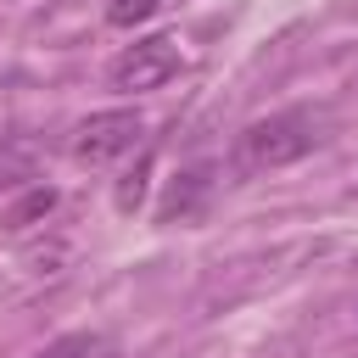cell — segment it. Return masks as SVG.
Instances as JSON below:
<instances>
[{
  "instance_id": "obj_1",
  "label": "cell",
  "mask_w": 358,
  "mask_h": 358,
  "mask_svg": "<svg viewBox=\"0 0 358 358\" xmlns=\"http://www.w3.org/2000/svg\"><path fill=\"white\" fill-rule=\"evenodd\" d=\"M319 129H324V123H319V112H308V106H285V112L252 117V123L235 134L229 162H235V173H241V179H257V173L291 168V162H302V157L324 140Z\"/></svg>"
},
{
  "instance_id": "obj_2",
  "label": "cell",
  "mask_w": 358,
  "mask_h": 358,
  "mask_svg": "<svg viewBox=\"0 0 358 358\" xmlns=\"http://www.w3.org/2000/svg\"><path fill=\"white\" fill-rule=\"evenodd\" d=\"M140 134H145V117H140L134 106H112V112H90V117L73 129L67 151H73V162H84V168H106V162L129 157V151L140 145Z\"/></svg>"
},
{
  "instance_id": "obj_3",
  "label": "cell",
  "mask_w": 358,
  "mask_h": 358,
  "mask_svg": "<svg viewBox=\"0 0 358 358\" xmlns=\"http://www.w3.org/2000/svg\"><path fill=\"white\" fill-rule=\"evenodd\" d=\"M179 67H185L179 39H173V34H145V39H134V45H123V50H117V62L106 67V78H112V90L140 95V90L168 84Z\"/></svg>"
},
{
  "instance_id": "obj_4",
  "label": "cell",
  "mask_w": 358,
  "mask_h": 358,
  "mask_svg": "<svg viewBox=\"0 0 358 358\" xmlns=\"http://www.w3.org/2000/svg\"><path fill=\"white\" fill-rule=\"evenodd\" d=\"M207 168H185V173H173V185H168V196H162V207H157V224H185V218H196L201 213V201H207Z\"/></svg>"
},
{
  "instance_id": "obj_5",
  "label": "cell",
  "mask_w": 358,
  "mask_h": 358,
  "mask_svg": "<svg viewBox=\"0 0 358 358\" xmlns=\"http://www.w3.org/2000/svg\"><path fill=\"white\" fill-rule=\"evenodd\" d=\"M34 168H39V157H34L28 140H0V196L28 190L34 185Z\"/></svg>"
},
{
  "instance_id": "obj_6",
  "label": "cell",
  "mask_w": 358,
  "mask_h": 358,
  "mask_svg": "<svg viewBox=\"0 0 358 358\" xmlns=\"http://www.w3.org/2000/svg\"><path fill=\"white\" fill-rule=\"evenodd\" d=\"M34 358H112V341H106L101 330H73V336L45 341Z\"/></svg>"
},
{
  "instance_id": "obj_7",
  "label": "cell",
  "mask_w": 358,
  "mask_h": 358,
  "mask_svg": "<svg viewBox=\"0 0 358 358\" xmlns=\"http://www.w3.org/2000/svg\"><path fill=\"white\" fill-rule=\"evenodd\" d=\"M168 0H106V22L112 28H134V22H145V17H157Z\"/></svg>"
},
{
  "instance_id": "obj_8",
  "label": "cell",
  "mask_w": 358,
  "mask_h": 358,
  "mask_svg": "<svg viewBox=\"0 0 358 358\" xmlns=\"http://www.w3.org/2000/svg\"><path fill=\"white\" fill-rule=\"evenodd\" d=\"M50 207H56V190H28V201L11 213V229H28V224H34V218H45Z\"/></svg>"
}]
</instances>
